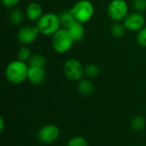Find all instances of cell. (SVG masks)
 I'll return each instance as SVG.
<instances>
[{
  "label": "cell",
  "instance_id": "cell-24",
  "mask_svg": "<svg viewBox=\"0 0 146 146\" xmlns=\"http://www.w3.org/2000/svg\"><path fill=\"white\" fill-rule=\"evenodd\" d=\"M20 0H2L3 6L8 9H13L18 3Z\"/></svg>",
  "mask_w": 146,
  "mask_h": 146
},
{
  "label": "cell",
  "instance_id": "cell-5",
  "mask_svg": "<svg viewBox=\"0 0 146 146\" xmlns=\"http://www.w3.org/2000/svg\"><path fill=\"white\" fill-rule=\"evenodd\" d=\"M128 11V4L125 0H111L108 6L109 17L115 22L123 21L129 14Z\"/></svg>",
  "mask_w": 146,
  "mask_h": 146
},
{
  "label": "cell",
  "instance_id": "cell-17",
  "mask_svg": "<svg viewBox=\"0 0 146 146\" xmlns=\"http://www.w3.org/2000/svg\"><path fill=\"white\" fill-rule=\"evenodd\" d=\"M28 63H29V66H35V67L44 68L45 63H46V60H45L44 56L42 54L37 53V54L32 55Z\"/></svg>",
  "mask_w": 146,
  "mask_h": 146
},
{
  "label": "cell",
  "instance_id": "cell-6",
  "mask_svg": "<svg viewBox=\"0 0 146 146\" xmlns=\"http://www.w3.org/2000/svg\"><path fill=\"white\" fill-rule=\"evenodd\" d=\"M63 73L68 80L71 81H80L85 74V68L79 60L70 58L67 60L63 65Z\"/></svg>",
  "mask_w": 146,
  "mask_h": 146
},
{
  "label": "cell",
  "instance_id": "cell-2",
  "mask_svg": "<svg viewBox=\"0 0 146 146\" xmlns=\"http://www.w3.org/2000/svg\"><path fill=\"white\" fill-rule=\"evenodd\" d=\"M36 27L42 35L52 36L58 30H60L62 27L59 15L52 12L44 14L36 22Z\"/></svg>",
  "mask_w": 146,
  "mask_h": 146
},
{
  "label": "cell",
  "instance_id": "cell-4",
  "mask_svg": "<svg viewBox=\"0 0 146 146\" xmlns=\"http://www.w3.org/2000/svg\"><path fill=\"white\" fill-rule=\"evenodd\" d=\"M70 11L77 21L85 24L92 18L95 9L91 1L80 0L70 9Z\"/></svg>",
  "mask_w": 146,
  "mask_h": 146
},
{
  "label": "cell",
  "instance_id": "cell-16",
  "mask_svg": "<svg viewBox=\"0 0 146 146\" xmlns=\"http://www.w3.org/2000/svg\"><path fill=\"white\" fill-rule=\"evenodd\" d=\"M126 31H127V28L121 22H115V24H113L110 28L111 34L115 38H122L125 35Z\"/></svg>",
  "mask_w": 146,
  "mask_h": 146
},
{
  "label": "cell",
  "instance_id": "cell-11",
  "mask_svg": "<svg viewBox=\"0 0 146 146\" xmlns=\"http://www.w3.org/2000/svg\"><path fill=\"white\" fill-rule=\"evenodd\" d=\"M43 15V8L38 3L33 2L29 3L26 9V15L32 22H37Z\"/></svg>",
  "mask_w": 146,
  "mask_h": 146
},
{
  "label": "cell",
  "instance_id": "cell-15",
  "mask_svg": "<svg viewBox=\"0 0 146 146\" xmlns=\"http://www.w3.org/2000/svg\"><path fill=\"white\" fill-rule=\"evenodd\" d=\"M9 21L15 24V25H20L23 22L24 20V15L21 10L18 9H13L10 11L9 14Z\"/></svg>",
  "mask_w": 146,
  "mask_h": 146
},
{
  "label": "cell",
  "instance_id": "cell-3",
  "mask_svg": "<svg viewBox=\"0 0 146 146\" xmlns=\"http://www.w3.org/2000/svg\"><path fill=\"white\" fill-rule=\"evenodd\" d=\"M74 41L66 28H61L51 36V45L53 50L59 54H63L70 50Z\"/></svg>",
  "mask_w": 146,
  "mask_h": 146
},
{
  "label": "cell",
  "instance_id": "cell-20",
  "mask_svg": "<svg viewBox=\"0 0 146 146\" xmlns=\"http://www.w3.org/2000/svg\"><path fill=\"white\" fill-rule=\"evenodd\" d=\"M99 74V68L97 64L90 63L85 67V74L89 78H94Z\"/></svg>",
  "mask_w": 146,
  "mask_h": 146
},
{
  "label": "cell",
  "instance_id": "cell-1",
  "mask_svg": "<svg viewBox=\"0 0 146 146\" xmlns=\"http://www.w3.org/2000/svg\"><path fill=\"white\" fill-rule=\"evenodd\" d=\"M28 68L29 66L25 62L18 59L12 61L6 67L5 77L12 84H21L27 80Z\"/></svg>",
  "mask_w": 146,
  "mask_h": 146
},
{
  "label": "cell",
  "instance_id": "cell-9",
  "mask_svg": "<svg viewBox=\"0 0 146 146\" xmlns=\"http://www.w3.org/2000/svg\"><path fill=\"white\" fill-rule=\"evenodd\" d=\"M39 33V30L37 27L25 26L18 31L17 39L23 45H28L36 40Z\"/></svg>",
  "mask_w": 146,
  "mask_h": 146
},
{
  "label": "cell",
  "instance_id": "cell-12",
  "mask_svg": "<svg viewBox=\"0 0 146 146\" xmlns=\"http://www.w3.org/2000/svg\"><path fill=\"white\" fill-rule=\"evenodd\" d=\"M70 36L72 37L73 40L74 42H79L83 39L85 36V27L83 23H80L79 21H74L72 25H70L68 28H66Z\"/></svg>",
  "mask_w": 146,
  "mask_h": 146
},
{
  "label": "cell",
  "instance_id": "cell-14",
  "mask_svg": "<svg viewBox=\"0 0 146 146\" xmlns=\"http://www.w3.org/2000/svg\"><path fill=\"white\" fill-rule=\"evenodd\" d=\"M59 18H60V21H61L62 27L63 28H68L70 25H72L74 21H76L74 15L72 14L70 9L62 11L59 14Z\"/></svg>",
  "mask_w": 146,
  "mask_h": 146
},
{
  "label": "cell",
  "instance_id": "cell-25",
  "mask_svg": "<svg viewBox=\"0 0 146 146\" xmlns=\"http://www.w3.org/2000/svg\"><path fill=\"white\" fill-rule=\"evenodd\" d=\"M5 127V123L3 118H0V132H3V129Z\"/></svg>",
  "mask_w": 146,
  "mask_h": 146
},
{
  "label": "cell",
  "instance_id": "cell-18",
  "mask_svg": "<svg viewBox=\"0 0 146 146\" xmlns=\"http://www.w3.org/2000/svg\"><path fill=\"white\" fill-rule=\"evenodd\" d=\"M145 120L142 116H135L131 121V127L136 132H140L145 127Z\"/></svg>",
  "mask_w": 146,
  "mask_h": 146
},
{
  "label": "cell",
  "instance_id": "cell-7",
  "mask_svg": "<svg viewBox=\"0 0 146 146\" xmlns=\"http://www.w3.org/2000/svg\"><path fill=\"white\" fill-rule=\"evenodd\" d=\"M60 135V130L54 124H46L38 132V139L43 144H52L57 140Z\"/></svg>",
  "mask_w": 146,
  "mask_h": 146
},
{
  "label": "cell",
  "instance_id": "cell-21",
  "mask_svg": "<svg viewBox=\"0 0 146 146\" xmlns=\"http://www.w3.org/2000/svg\"><path fill=\"white\" fill-rule=\"evenodd\" d=\"M67 146H88V142L82 136H75L69 139Z\"/></svg>",
  "mask_w": 146,
  "mask_h": 146
},
{
  "label": "cell",
  "instance_id": "cell-13",
  "mask_svg": "<svg viewBox=\"0 0 146 146\" xmlns=\"http://www.w3.org/2000/svg\"><path fill=\"white\" fill-rule=\"evenodd\" d=\"M77 90L79 93L82 96L88 97L92 95L94 92V85L92 82L86 79H82L79 81L77 86Z\"/></svg>",
  "mask_w": 146,
  "mask_h": 146
},
{
  "label": "cell",
  "instance_id": "cell-10",
  "mask_svg": "<svg viewBox=\"0 0 146 146\" xmlns=\"http://www.w3.org/2000/svg\"><path fill=\"white\" fill-rule=\"evenodd\" d=\"M45 79V71L44 68L29 66L27 80L33 85H40L44 81Z\"/></svg>",
  "mask_w": 146,
  "mask_h": 146
},
{
  "label": "cell",
  "instance_id": "cell-22",
  "mask_svg": "<svg viewBox=\"0 0 146 146\" xmlns=\"http://www.w3.org/2000/svg\"><path fill=\"white\" fill-rule=\"evenodd\" d=\"M136 39L140 46L146 48V27H143L140 31L138 32Z\"/></svg>",
  "mask_w": 146,
  "mask_h": 146
},
{
  "label": "cell",
  "instance_id": "cell-8",
  "mask_svg": "<svg viewBox=\"0 0 146 146\" xmlns=\"http://www.w3.org/2000/svg\"><path fill=\"white\" fill-rule=\"evenodd\" d=\"M123 25L131 32H139L145 25V18L139 12H133L127 15V16L123 21Z\"/></svg>",
  "mask_w": 146,
  "mask_h": 146
},
{
  "label": "cell",
  "instance_id": "cell-23",
  "mask_svg": "<svg viewBox=\"0 0 146 146\" xmlns=\"http://www.w3.org/2000/svg\"><path fill=\"white\" fill-rule=\"evenodd\" d=\"M133 8L137 12L142 13L146 10V0H134Z\"/></svg>",
  "mask_w": 146,
  "mask_h": 146
},
{
  "label": "cell",
  "instance_id": "cell-19",
  "mask_svg": "<svg viewBox=\"0 0 146 146\" xmlns=\"http://www.w3.org/2000/svg\"><path fill=\"white\" fill-rule=\"evenodd\" d=\"M31 56H32L31 50L27 45H23L17 51V59L20 61H22L25 62H29Z\"/></svg>",
  "mask_w": 146,
  "mask_h": 146
}]
</instances>
